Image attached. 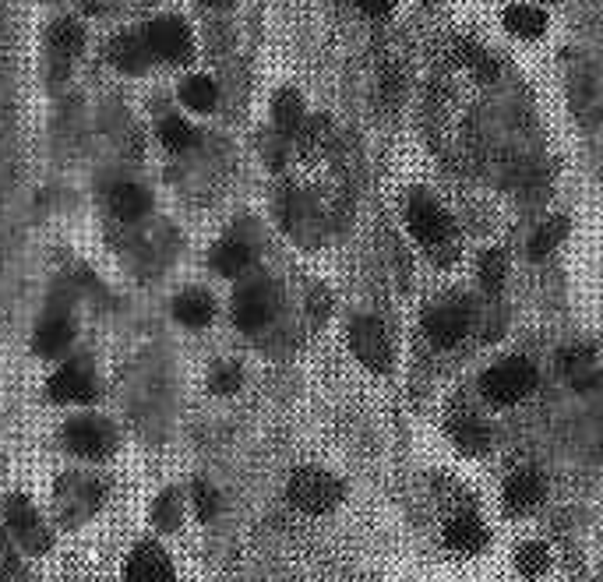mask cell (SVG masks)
I'll return each instance as SVG.
<instances>
[{
	"label": "cell",
	"mask_w": 603,
	"mask_h": 582,
	"mask_svg": "<svg viewBox=\"0 0 603 582\" xmlns=\"http://www.w3.org/2000/svg\"><path fill=\"white\" fill-rule=\"evenodd\" d=\"M343 494H346L343 484H339L332 473L314 470V466L297 470L290 477V484H286V498H290V505L300 508V512H307V515L332 512V508L343 501Z\"/></svg>",
	"instance_id": "cell-1"
},
{
	"label": "cell",
	"mask_w": 603,
	"mask_h": 582,
	"mask_svg": "<svg viewBox=\"0 0 603 582\" xmlns=\"http://www.w3.org/2000/svg\"><path fill=\"white\" fill-rule=\"evenodd\" d=\"M536 388V367L526 357H505L480 378V392L494 406H512Z\"/></svg>",
	"instance_id": "cell-2"
},
{
	"label": "cell",
	"mask_w": 603,
	"mask_h": 582,
	"mask_svg": "<svg viewBox=\"0 0 603 582\" xmlns=\"http://www.w3.org/2000/svg\"><path fill=\"white\" fill-rule=\"evenodd\" d=\"M279 304H283V293L276 283L258 279V283H247L233 297V321H237L240 332H261L268 321L276 318Z\"/></svg>",
	"instance_id": "cell-3"
},
{
	"label": "cell",
	"mask_w": 603,
	"mask_h": 582,
	"mask_svg": "<svg viewBox=\"0 0 603 582\" xmlns=\"http://www.w3.org/2000/svg\"><path fill=\"white\" fill-rule=\"evenodd\" d=\"M4 526L15 537L18 547H25L29 554H46L53 547V537L46 530V523L39 519L36 505L25 494H11L4 498Z\"/></svg>",
	"instance_id": "cell-4"
},
{
	"label": "cell",
	"mask_w": 603,
	"mask_h": 582,
	"mask_svg": "<svg viewBox=\"0 0 603 582\" xmlns=\"http://www.w3.org/2000/svg\"><path fill=\"white\" fill-rule=\"evenodd\" d=\"M64 445L78 459L99 463V459H110L117 452V431L99 417H75L64 427Z\"/></svg>",
	"instance_id": "cell-5"
},
{
	"label": "cell",
	"mask_w": 603,
	"mask_h": 582,
	"mask_svg": "<svg viewBox=\"0 0 603 582\" xmlns=\"http://www.w3.org/2000/svg\"><path fill=\"white\" fill-rule=\"evenodd\" d=\"M350 346L357 360L374 374L392 371V339L378 318H357L350 325Z\"/></svg>",
	"instance_id": "cell-6"
},
{
	"label": "cell",
	"mask_w": 603,
	"mask_h": 582,
	"mask_svg": "<svg viewBox=\"0 0 603 582\" xmlns=\"http://www.w3.org/2000/svg\"><path fill=\"white\" fill-rule=\"evenodd\" d=\"M142 36H145L149 53L156 60H170V64H184V60H191L194 43H191V29H187L184 18H177V15L156 18Z\"/></svg>",
	"instance_id": "cell-7"
},
{
	"label": "cell",
	"mask_w": 603,
	"mask_h": 582,
	"mask_svg": "<svg viewBox=\"0 0 603 582\" xmlns=\"http://www.w3.org/2000/svg\"><path fill=\"white\" fill-rule=\"evenodd\" d=\"M53 498L64 512V523H78V519H85L103 505L106 484L99 477H60Z\"/></svg>",
	"instance_id": "cell-8"
},
{
	"label": "cell",
	"mask_w": 603,
	"mask_h": 582,
	"mask_svg": "<svg viewBox=\"0 0 603 582\" xmlns=\"http://www.w3.org/2000/svg\"><path fill=\"white\" fill-rule=\"evenodd\" d=\"M469 321H473V311H469L466 300H445V304H438V307L427 311L424 329H427V336H431L434 346L448 350V346H455L459 339H466Z\"/></svg>",
	"instance_id": "cell-9"
},
{
	"label": "cell",
	"mask_w": 603,
	"mask_h": 582,
	"mask_svg": "<svg viewBox=\"0 0 603 582\" xmlns=\"http://www.w3.org/2000/svg\"><path fill=\"white\" fill-rule=\"evenodd\" d=\"M406 223H410L413 237L427 247H441L452 237V216L431 198H413L410 209H406Z\"/></svg>",
	"instance_id": "cell-10"
},
{
	"label": "cell",
	"mask_w": 603,
	"mask_h": 582,
	"mask_svg": "<svg viewBox=\"0 0 603 582\" xmlns=\"http://www.w3.org/2000/svg\"><path fill=\"white\" fill-rule=\"evenodd\" d=\"M124 582H177V572H173V561L163 547L152 544V540H142L127 554Z\"/></svg>",
	"instance_id": "cell-11"
},
{
	"label": "cell",
	"mask_w": 603,
	"mask_h": 582,
	"mask_svg": "<svg viewBox=\"0 0 603 582\" xmlns=\"http://www.w3.org/2000/svg\"><path fill=\"white\" fill-rule=\"evenodd\" d=\"M46 392H50L53 403H92V399L99 396V385H96V374L75 360V364H64L53 374Z\"/></svg>",
	"instance_id": "cell-12"
},
{
	"label": "cell",
	"mask_w": 603,
	"mask_h": 582,
	"mask_svg": "<svg viewBox=\"0 0 603 582\" xmlns=\"http://www.w3.org/2000/svg\"><path fill=\"white\" fill-rule=\"evenodd\" d=\"M544 477L536 470H519V473H512L508 477V484H505V508L512 515H519V512H533L540 501H544Z\"/></svg>",
	"instance_id": "cell-13"
},
{
	"label": "cell",
	"mask_w": 603,
	"mask_h": 582,
	"mask_svg": "<svg viewBox=\"0 0 603 582\" xmlns=\"http://www.w3.org/2000/svg\"><path fill=\"white\" fill-rule=\"evenodd\" d=\"M106 57H110L113 68H120L124 75H142L145 68H149V43H145V36H138V32H127V36H117L110 46H106Z\"/></svg>",
	"instance_id": "cell-14"
},
{
	"label": "cell",
	"mask_w": 603,
	"mask_h": 582,
	"mask_svg": "<svg viewBox=\"0 0 603 582\" xmlns=\"http://www.w3.org/2000/svg\"><path fill=\"white\" fill-rule=\"evenodd\" d=\"M149 209H152V194L145 191L142 184L124 180V184L110 187V212L120 223H138V219L149 216Z\"/></svg>",
	"instance_id": "cell-15"
},
{
	"label": "cell",
	"mask_w": 603,
	"mask_h": 582,
	"mask_svg": "<svg viewBox=\"0 0 603 582\" xmlns=\"http://www.w3.org/2000/svg\"><path fill=\"white\" fill-rule=\"evenodd\" d=\"M558 367L575 388H582V392L600 385V367H596V357L589 346H572V350H565L558 360Z\"/></svg>",
	"instance_id": "cell-16"
},
{
	"label": "cell",
	"mask_w": 603,
	"mask_h": 582,
	"mask_svg": "<svg viewBox=\"0 0 603 582\" xmlns=\"http://www.w3.org/2000/svg\"><path fill=\"white\" fill-rule=\"evenodd\" d=\"M448 434H452V441L466 456H480V452H487V445H491V427H487L477 413H459V417H452Z\"/></svg>",
	"instance_id": "cell-17"
},
{
	"label": "cell",
	"mask_w": 603,
	"mask_h": 582,
	"mask_svg": "<svg viewBox=\"0 0 603 582\" xmlns=\"http://www.w3.org/2000/svg\"><path fill=\"white\" fill-rule=\"evenodd\" d=\"M173 318L187 329H205L212 318H216V300L205 290H187L173 300Z\"/></svg>",
	"instance_id": "cell-18"
},
{
	"label": "cell",
	"mask_w": 603,
	"mask_h": 582,
	"mask_svg": "<svg viewBox=\"0 0 603 582\" xmlns=\"http://www.w3.org/2000/svg\"><path fill=\"white\" fill-rule=\"evenodd\" d=\"M71 339H75V325L64 314H50L32 336V346H36L39 357H60L71 346Z\"/></svg>",
	"instance_id": "cell-19"
},
{
	"label": "cell",
	"mask_w": 603,
	"mask_h": 582,
	"mask_svg": "<svg viewBox=\"0 0 603 582\" xmlns=\"http://www.w3.org/2000/svg\"><path fill=\"white\" fill-rule=\"evenodd\" d=\"M445 544L455 554H477L487 547V530L473 519V515H455L445 530Z\"/></svg>",
	"instance_id": "cell-20"
},
{
	"label": "cell",
	"mask_w": 603,
	"mask_h": 582,
	"mask_svg": "<svg viewBox=\"0 0 603 582\" xmlns=\"http://www.w3.org/2000/svg\"><path fill=\"white\" fill-rule=\"evenodd\" d=\"M254 265V251L244 244V240H223V244L212 251V269L219 272V276H244L247 269Z\"/></svg>",
	"instance_id": "cell-21"
},
{
	"label": "cell",
	"mask_w": 603,
	"mask_h": 582,
	"mask_svg": "<svg viewBox=\"0 0 603 582\" xmlns=\"http://www.w3.org/2000/svg\"><path fill=\"white\" fill-rule=\"evenodd\" d=\"M505 29L519 39H536V36H544L547 15L540 8H533V4H512V8L505 11Z\"/></svg>",
	"instance_id": "cell-22"
},
{
	"label": "cell",
	"mask_w": 603,
	"mask_h": 582,
	"mask_svg": "<svg viewBox=\"0 0 603 582\" xmlns=\"http://www.w3.org/2000/svg\"><path fill=\"white\" fill-rule=\"evenodd\" d=\"M272 113H276V127L279 135H300V127L307 124L304 120V99L297 96L293 89H283L276 99H272Z\"/></svg>",
	"instance_id": "cell-23"
},
{
	"label": "cell",
	"mask_w": 603,
	"mask_h": 582,
	"mask_svg": "<svg viewBox=\"0 0 603 582\" xmlns=\"http://www.w3.org/2000/svg\"><path fill=\"white\" fill-rule=\"evenodd\" d=\"M180 103H184L187 110H194V113L216 110V103H219V85L212 82V78H205V75L187 78V82L180 85Z\"/></svg>",
	"instance_id": "cell-24"
},
{
	"label": "cell",
	"mask_w": 603,
	"mask_h": 582,
	"mask_svg": "<svg viewBox=\"0 0 603 582\" xmlns=\"http://www.w3.org/2000/svg\"><path fill=\"white\" fill-rule=\"evenodd\" d=\"M50 46L60 57H78L85 50V29L75 18H60V22L50 25Z\"/></svg>",
	"instance_id": "cell-25"
},
{
	"label": "cell",
	"mask_w": 603,
	"mask_h": 582,
	"mask_svg": "<svg viewBox=\"0 0 603 582\" xmlns=\"http://www.w3.org/2000/svg\"><path fill=\"white\" fill-rule=\"evenodd\" d=\"M0 582H32L22 565V558H18L15 537H11L4 523H0Z\"/></svg>",
	"instance_id": "cell-26"
},
{
	"label": "cell",
	"mask_w": 603,
	"mask_h": 582,
	"mask_svg": "<svg viewBox=\"0 0 603 582\" xmlns=\"http://www.w3.org/2000/svg\"><path fill=\"white\" fill-rule=\"evenodd\" d=\"M515 568H519V575H526V579H540V575L551 568V551H547L544 544H522L519 551H515Z\"/></svg>",
	"instance_id": "cell-27"
},
{
	"label": "cell",
	"mask_w": 603,
	"mask_h": 582,
	"mask_svg": "<svg viewBox=\"0 0 603 582\" xmlns=\"http://www.w3.org/2000/svg\"><path fill=\"white\" fill-rule=\"evenodd\" d=\"M152 526L163 533H173L180 526V494L173 487L159 494L156 505H152Z\"/></svg>",
	"instance_id": "cell-28"
},
{
	"label": "cell",
	"mask_w": 603,
	"mask_h": 582,
	"mask_svg": "<svg viewBox=\"0 0 603 582\" xmlns=\"http://www.w3.org/2000/svg\"><path fill=\"white\" fill-rule=\"evenodd\" d=\"M159 138H163V145L170 152H187L194 145V127L187 124V120H180V117H166L163 124H159Z\"/></svg>",
	"instance_id": "cell-29"
},
{
	"label": "cell",
	"mask_w": 603,
	"mask_h": 582,
	"mask_svg": "<svg viewBox=\"0 0 603 582\" xmlns=\"http://www.w3.org/2000/svg\"><path fill=\"white\" fill-rule=\"evenodd\" d=\"M191 498H194V515H198L201 523H212L219 515V508H223V498H219V491L209 480H194Z\"/></svg>",
	"instance_id": "cell-30"
},
{
	"label": "cell",
	"mask_w": 603,
	"mask_h": 582,
	"mask_svg": "<svg viewBox=\"0 0 603 582\" xmlns=\"http://www.w3.org/2000/svg\"><path fill=\"white\" fill-rule=\"evenodd\" d=\"M565 233H568L565 219H561V216L558 219H547V223L536 230V237L529 240V251H533V258H544V254H551L554 247L565 240Z\"/></svg>",
	"instance_id": "cell-31"
},
{
	"label": "cell",
	"mask_w": 603,
	"mask_h": 582,
	"mask_svg": "<svg viewBox=\"0 0 603 582\" xmlns=\"http://www.w3.org/2000/svg\"><path fill=\"white\" fill-rule=\"evenodd\" d=\"M459 64H466L473 75L480 78V82H491L494 75H498V68H494V60L487 57L480 46H473V43H459Z\"/></svg>",
	"instance_id": "cell-32"
},
{
	"label": "cell",
	"mask_w": 603,
	"mask_h": 582,
	"mask_svg": "<svg viewBox=\"0 0 603 582\" xmlns=\"http://www.w3.org/2000/svg\"><path fill=\"white\" fill-rule=\"evenodd\" d=\"M505 276H508V258H505V251H487L484 258H480V283H484L487 290H501Z\"/></svg>",
	"instance_id": "cell-33"
},
{
	"label": "cell",
	"mask_w": 603,
	"mask_h": 582,
	"mask_svg": "<svg viewBox=\"0 0 603 582\" xmlns=\"http://www.w3.org/2000/svg\"><path fill=\"white\" fill-rule=\"evenodd\" d=\"M240 385H244V374H240L237 364H219L209 378V388L216 392V396H233Z\"/></svg>",
	"instance_id": "cell-34"
},
{
	"label": "cell",
	"mask_w": 603,
	"mask_h": 582,
	"mask_svg": "<svg viewBox=\"0 0 603 582\" xmlns=\"http://www.w3.org/2000/svg\"><path fill=\"white\" fill-rule=\"evenodd\" d=\"M357 4L367 18H388L395 8V0H357Z\"/></svg>",
	"instance_id": "cell-35"
},
{
	"label": "cell",
	"mask_w": 603,
	"mask_h": 582,
	"mask_svg": "<svg viewBox=\"0 0 603 582\" xmlns=\"http://www.w3.org/2000/svg\"><path fill=\"white\" fill-rule=\"evenodd\" d=\"M201 4H205V8H230L233 0H201Z\"/></svg>",
	"instance_id": "cell-36"
},
{
	"label": "cell",
	"mask_w": 603,
	"mask_h": 582,
	"mask_svg": "<svg viewBox=\"0 0 603 582\" xmlns=\"http://www.w3.org/2000/svg\"><path fill=\"white\" fill-rule=\"evenodd\" d=\"M547 4H554V0H547Z\"/></svg>",
	"instance_id": "cell-37"
}]
</instances>
